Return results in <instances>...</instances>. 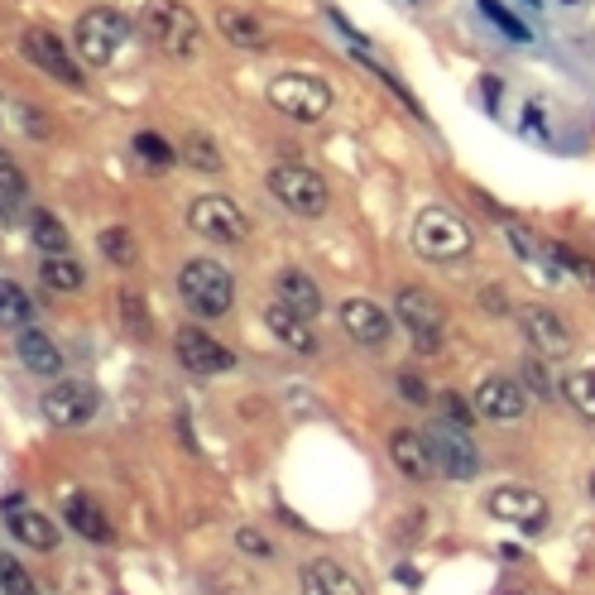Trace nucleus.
I'll return each mask as SVG.
<instances>
[{
	"label": "nucleus",
	"instance_id": "4",
	"mask_svg": "<svg viewBox=\"0 0 595 595\" xmlns=\"http://www.w3.org/2000/svg\"><path fill=\"white\" fill-rule=\"evenodd\" d=\"M72 39H77V53L92 63V68H106V63H116V53L130 44V20L111 10V5H96L87 15H77V29H72Z\"/></svg>",
	"mask_w": 595,
	"mask_h": 595
},
{
	"label": "nucleus",
	"instance_id": "46",
	"mask_svg": "<svg viewBox=\"0 0 595 595\" xmlns=\"http://www.w3.org/2000/svg\"><path fill=\"white\" fill-rule=\"evenodd\" d=\"M0 221H5V212H0Z\"/></svg>",
	"mask_w": 595,
	"mask_h": 595
},
{
	"label": "nucleus",
	"instance_id": "45",
	"mask_svg": "<svg viewBox=\"0 0 595 595\" xmlns=\"http://www.w3.org/2000/svg\"><path fill=\"white\" fill-rule=\"evenodd\" d=\"M528 5H538V0H528Z\"/></svg>",
	"mask_w": 595,
	"mask_h": 595
},
{
	"label": "nucleus",
	"instance_id": "11",
	"mask_svg": "<svg viewBox=\"0 0 595 595\" xmlns=\"http://www.w3.org/2000/svg\"><path fill=\"white\" fill-rule=\"evenodd\" d=\"M173 351H178V360H183V370H188V375H202V380L236 370V351L221 346V341L207 336L202 327H183V332L173 336Z\"/></svg>",
	"mask_w": 595,
	"mask_h": 595
},
{
	"label": "nucleus",
	"instance_id": "9",
	"mask_svg": "<svg viewBox=\"0 0 595 595\" xmlns=\"http://www.w3.org/2000/svg\"><path fill=\"white\" fill-rule=\"evenodd\" d=\"M101 413V394L87 380H58L44 394V418L53 428H87Z\"/></svg>",
	"mask_w": 595,
	"mask_h": 595
},
{
	"label": "nucleus",
	"instance_id": "36",
	"mask_svg": "<svg viewBox=\"0 0 595 595\" xmlns=\"http://www.w3.org/2000/svg\"><path fill=\"white\" fill-rule=\"evenodd\" d=\"M548 255L557 260V269H572L576 279H586V284H595V264L586 260V255H576V250H567V245H548Z\"/></svg>",
	"mask_w": 595,
	"mask_h": 595
},
{
	"label": "nucleus",
	"instance_id": "15",
	"mask_svg": "<svg viewBox=\"0 0 595 595\" xmlns=\"http://www.w3.org/2000/svg\"><path fill=\"white\" fill-rule=\"evenodd\" d=\"M341 327L356 336L360 346H389V336H394V322H389V312L375 308L370 298H346L341 303Z\"/></svg>",
	"mask_w": 595,
	"mask_h": 595
},
{
	"label": "nucleus",
	"instance_id": "18",
	"mask_svg": "<svg viewBox=\"0 0 595 595\" xmlns=\"http://www.w3.org/2000/svg\"><path fill=\"white\" fill-rule=\"evenodd\" d=\"M274 298H279L288 312L308 317V322L322 312V288L312 284V274H303V269H279V279H274Z\"/></svg>",
	"mask_w": 595,
	"mask_h": 595
},
{
	"label": "nucleus",
	"instance_id": "30",
	"mask_svg": "<svg viewBox=\"0 0 595 595\" xmlns=\"http://www.w3.org/2000/svg\"><path fill=\"white\" fill-rule=\"evenodd\" d=\"M120 317H125V332L135 336V341H149V332H154V317H149L144 293H135V288H120Z\"/></svg>",
	"mask_w": 595,
	"mask_h": 595
},
{
	"label": "nucleus",
	"instance_id": "12",
	"mask_svg": "<svg viewBox=\"0 0 595 595\" xmlns=\"http://www.w3.org/2000/svg\"><path fill=\"white\" fill-rule=\"evenodd\" d=\"M394 312H399V322L413 332V346H418V351H428V356L442 351V308L432 303L423 288H404V293L394 298Z\"/></svg>",
	"mask_w": 595,
	"mask_h": 595
},
{
	"label": "nucleus",
	"instance_id": "47",
	"mask_svg": "<svg viewBox=\"0 0 595 595\" xmlns=\"http://www.w3.org/2000/svg\"><path fill=\"white\" fill-rule=\"evenodd\" d=\"M0 116H5V111H0Z\"/></svg>",
	"mask_w": 595,
	"mask_h": 595
},
{
	"label": "nucleus",
	"instance_id": "7",
	"mask_svg": "<svg viewBox=\"0 0 595 595\" xmlns=\"http://www.w3.org/2000/svg\"><path fill=\"white\" fill-rule=\"evenodd\" d=\"M188 226L202 240H216V245H240V240L250 236V221H245V212H240L231 197H216V192H207V197H197V202H192V207H188Z\"/></svg>",
	"mask_w": 595,
	"mask_h": 595
},
{
	"label": "nucleus",
	"instance_id": "13",
	"mask_svg": "<svg viewBox=\"0 0 595 595\" xmlns=\"http://www.w3.org/2000/svg\"><path fill=\"white\" fill-rule=\"evenodd\" d=\"M490 514L504 519V524H519L528 533H538L548 524V500L538 490H528V485H500V490H490Z\"/></svg>",
	"mask_w": 595,
	"mask_h": 595
},
{
	"label": "nucleus",
	"instance_id": "28",
	"mask_svg": "<svg viewBox=\"0 0 595 595\" xmlns=\"http://www.w3.org/2000/svg\"><path fill=\"white\" fill-rule=\"evenodd\" d=\"M0 322L5 327H29L34 322V298L15 279H0Z\"/></svg>",
	"mask_w": 595,
	"mask_h": 595
},
{
	"label": "nucleus",
	"instance_id": "34",
	"mask_svg": "<svg viewBox=\"0 0 595 595\" xmlns=\"http://www.w3.org/2000/svg\"><path fill=\"white\" fill-rule=\"evenodd\" d=\"M0 591L5 595H39V586H34V576L24 572L15 557H0Z\"/></svg>",
	"mask_w": 595,
	"mask_h": 595
},
{
	"label": "nucleus",
	"instance_id": "24",
	"mask_svg": "<svg viewBox=\"0 0 595 595\" xmlns=\"http://www.w3.org/2000/svg\"><path fill=\"white\" fill-rule=\"evenodd\" d=\"M303 595H365L360 591V581L341 562H312L308 572H303Z\"/></svg>",
	"mask_w": 595,
	"mask_h": 595
},
{
	"label": "nucleus",
	"instance_id": "37",
	"mask_svg": "<svg viewBox=\"0 0 595 595\" xmlns=\"http://www.w3.org/2000/svg\"><path fill=\"white\" fill-rule=\"evenodd\" d=\"M15 120H20V130H29V135H39V140L48 135V120L39 116V111H34L29 101H15Z\"/></svg>",
	"mask_w": 595,
	"mask_h": 595
},
{
	"label": "nucleus",
	"instance_id": "19",
	"mask_svg": "<svg viewBox=\"0 0 595 595\" xmlns=\"http://www.w3.org/2000/svg\"><path fill=\"white\" fill-rule=\"evenodd\" d=\"M389 456H394V466H399L408 480H428L432 471H437V461H432L423 432H413V428H399L394 437H389Z\"/></svg>",
	"mask_w": 595,
	"mask_h": 595
},
{
	"label": "nucleus",
	"instance_id": "29",
	"mask_svg": "<svg viewBox=\"0 0 595 595\" xmlns=\"http://www.w3.org/2000/svg\"><path fill=\"white\" fill-rule=\"evenodd\" d=\"M29 207V183H24V173L5 154H0V212L5 216H20Z\"/></svg>",
	"mask_w": 595,
	"mask_h": 595
},
{
	"label": "nucleus",
	"instance_id": "43",
	"mask_svg": "<svg viewBox=\"0 0 595 595\" xmlns=\"http://www.w3.org/2000/svg\"><path fill=\"white\" fill-rule=\"evenodd\" d=\"M591 500H595V476H591Z\"/></svg>",
	"mask_w": 595,
	"mask_h": 595
},
{
	"label": "nucleus",
	"instance_id": "40",
	"mask_svg": "<svg viewBox=\"0 0 595 595\" xmlns=\"http://www.w3.org/2000/svg\"><path fill=\"white\" fill-rule=\"evenodd\" d=\"M442 413H447V423H461V428L476 418V413L466 408V399H461V394H442Z\"/></svg>",
	"mask_w": 595,
	"mask_h": 595
},
{
	"label": "nucleus",
	"instance_id": "42",
	"mask_svg": "<svg viewBox=\"0 0 595 595\" xmlns=\"http://www.w3.org/2000/svg\"><path fill=\"white\" fill-rule=\"evenodd\" d=\"M480 308H485V312H504V293H500V288H480Z\"/></svg>",
	"mask_w": 595,
	"mask_h": 595
},
{
	"label": "nucleus",
	"instance_id": "5",
	"mask_svg": "<svg viewBox=\"0 0 595 595\" xmlns=\"http://www.w3.org/2000/svg\"><path fill=\"white\" fill-rule=\"evenodd\" d=\"M269 106L284 111L288 120H298V125H312V120H322L332 111V87L322 77H308V72H279L269 82Z\"/></svg>",
	"mask_w": 595,
	"mask_h": 595
},
{
	"label": "nucleus",
	"instance_id": "26",
	"mask_svg": "<svg viewBox=\"0 0 595 595\" xmlns=\"http://www.w3.org/2000/svg\"><path fill=\"white\" fill-rule=\"evenodd\" d=\"M178 159L192 168H202V173H221V144L212 135H202V130H192L178 140Z\"/></svg>",
	"mask_w": 595,
	"mask_h": 595
},
{
	"label": "nucleus",
	"instance_id": "35",
	"mask_svg": "<svg viewBox=\"0 0 595 595\" xmlns=\"http://www.w3.org/2000/svg\"><path fill=\"white\" fill-rule=\"evenodd\" d=\"M480 10H485V15H490L495 24H500L504 39H514V44H528V39H533V29H524V20H519V15H509L500 0H480Z\"/></svg>",
	"mask_w": 595,
	"mask_h": 595
},
{
	"label": "nucleus",
	"instance_id": "3",
	"mask_svg": "<svg viewBox=\"0 0 595 595\" xmlns=\"http://www.w3.org/2000/svg\"><path fill=\"white\" fill-rule=\"evenodd\" d=\"M144 34L164 48L168 58H192L202 44V24L183 0H144Z\"/></svg>",
	"mask_w": 595,
	"mask_h": 595
},
{
	"label": "nucleus",
	"instance_id": "38",
	"mask_svg": "<svg viewBox=\"0 0 595 595\" xmlns=\"http://www.w3.org/2000/svg\"><path fill=\"white\" fill-rule=\"evenodd\" d=\"M524 380L533 384V394H538V399H552V394H557V389H552V380H548V370H543L538 360H524Z\"/></svg>",
	"mask_w": 595,
	"mask_h": 595
},
{
	"label": "nucleus",
	"instance_id": "21",
	"mask_svg": "<svg viewBox=\"0 0 595 595\" xmlns=\"http://www.w3.org/2000/svg\"><path fill=\"white\" fill-rule=\"evenodd\" d=\"M10 533L34 552H53L58 538H63V533L53 528V519H44L39 509H20V500H10Z\"/></svg>",
	"mask_w": 595,
	"mask_h": 595
},
{
	"label": "nucleus",
	"instance_id": "2",
	"mask_svg": "<svg viewBox=\"0 0 595 595\" xmlns=\"http://www.w3.org/2000/svg\"><path fill=\"white\" fill-rule=\"evenodd\" d=\"M413 250L432 264L466 260L471 255V231H466V221L456 212L428 207V212H418V221H413Z\"/></svg>",
	"mask_w": 595,
	"mask_h": 595
},
{
	"label": "nucleus",
	"instance_id": "44",
	"mask_svg": "<svg viewBox=\"0 0 595 595\" xmlns=\"http://www.w3.org/2000/svg\"><path fill=\"white\" fill-rule=\"evenodd\" d=\"M562 5H576V0H562Z\"/></svg>",
	"mask_w": 595,
	"mask_h": 595
},
{
	"label": "nucleus",
	"instance_id": "33",
	"mask_svg": "<svg viewBox=\"0 0 595 595\" xmlns=\"http://www.w3.org/2000/svg\"><path fill=\"white\" fill-rule=\"evenodd\" d=\"M135 154H140L144 164L168 168L173 159H178V144H168L164 135H154V130H140V135H135Z\"/></svg>",
	"mask_w": 595,
	"mask_h": 595
},
{
	"label": "nucleus",
	"instance_id": "1",
	"mask_svg": "<svg viewBox=\"0 0 595 595\" xmlns=\"http://www.w3.org/2000/svg\"><path fill=\"white\" fill-rule=\"evenodd\" d=\"M178 293H183L188 312H197V317H221V312H231V303H236V279H231L226 264L192 260V264H183V274H178Z\"/></svg>",
	"mask_w": 595,
	"mask_h": 595
},
{
	"label": "nucleus",
	"instance_id": "10",
	"mask_svg": "<svg viewBox=\"0 0 595 595\" xmlns=\"http://www.w3.org/2000/svg\"><path fill=\"white\" fill-rule=\"evenodd\" d=\"M20 48H24V58H29L39 72H48L53 82H68V87H82V82H87L82 68L72 63L68 44H63L53 29H44V24H29V29H24V39H20Z\"/></svg>",
	"mask_w": 595,
	"mask_h": 595
},
{
	"label": "nucleus",
	"instance_id": "27",
	"mask_svg": "<svg viewBox=\"0 0 595 595\" xmlns=\"http://www.w3.org/2000/svg\"><path fill=\"white\" fill-rule=\"evenodd\" d=\"M39 274H44V284L53 288V293H77V288L87 284L82 264L72 260V255H44V264H39Z\"/></svg>",
	"mask_w": 595,
	"mask_h": 595
},
{
	"label": "nucleus",
	"instance_id": "25",
	"mask_svg": "<svg viewBox=\"0 0 595 595\" xmlns=\"http://www.w3.org/2000/svg\"><path fill=\"white\" fill-rule=\"evenodd\" d=\"M29 240H34L44 255H72L68 250V226L48 212V207H34V212H29Z\"/></svg>",
	"mask_w": 595,
	"mask_h": 595
},
{
	"label": "nucleus",
	"instance_id": "6",
	"mask_svg": "<svg viewBox=\"0 0 595 595\" xmlns=\"http://www.w3.org/2000/svg\"><path fill=\"white\" fill-rule=\"evenodd\" d=\"M269 192L298 216L327 212V183H322V173L308 164H274L269 168Z\"/></svg>",
	"mask_w": 595,
	"mask_h": 595
},
{
	"label": "nucleus",
	"instance_id": "48",
	"mask_svg": "<svg viewBox=\"0 0 595 595\" xmlns=\"http://www.w3.org/2000/svg\"><path fill=\"white\" fill-rule=\"evenodd\" d=\"M0 595H5V591H0Z\"/></svg>",
	"mask_w": 595,
	"mask_h": 595
},
{
	"label": "nucleus",
	"instance_id": "17",
	"mask_svg": "<svg viewBox=\"0 0 595 595\" xmlns=\"http://www.w3.org/2000/svg\"><path fill=\"white\" fill-rule=\"evenodd\" d=\"M63 519H68V528H77L87 543H111V519H106V509H101L87 490L63 495Z\"/></svg>",
	"mask_w": 595,
	"mask_h": 595
},
{
	"label": "nucleus",
	"instance_id": "32",
	"mask_svg": "<svg viewBox=\"0 0 595 595\" xmlns=\"http://www.w3.org/2000/svg\"><path fill=\"white\" fill-rule=\"evenodd\" d=\"M562 394H567V404H572L581 418H595V370H572V375L562 380Z\"/></svg>",
	"mask_w": 595,
	"mask_h": 595
},
{
	"label": "nucleus",
	"instance_id": "39",
	"mask_svg": "<svg viewBox=\"0 0 595 595\" xmlns=\"http://www.w3.org/2000/svg\"><path fill=\"white\" fill-rule=\"evenodd\" d=\"M236 543H240V552H250V557H269V538H264V533H255V528H240L236 533Z\"/></svg>",
	"mask_w": 595,
	"mask_h": 595
},
{
	"label": "nucleus",
	"instance_id": "23",
	"mask_svg": "<svg viewBox=\"0 0 595 595\" xmlns=\"http://www.w3.org/2000/svg\"><path fill=\"white\" fill-rule=\"evenodd\" d=\"M216 29H221V39H231L236 48H264V44H269L260 15L236 10V5H221V10H216Z\"/></svg>",
	"mask_w": 595,
	"mask_h": 595
},
{
	"label": "nucleus",
	"instance_id": "20",
	"mask_svg": "<svg viewBox=\"0 0 595 595\" xmlns=\"http://www.w3.org/2000/svg\"><path fill=\"white\" fill-rule=\"evenodd\" d=\"M15 351L29 365V375H63V351L53 346V336H44L39 327H20Z\"/></svg>",
	"mask_w": 595,
	"mask_h": 595
},
{
	"label": "nucleus",
	"instance_id": "31",
	"mask_svg": "<svg viewBox=\"0 0 595 595\" xmlns=\"http://www.w3.org/2000/svg\"><path fill=\"white\" fill-rule=\"evenodd\" d=\"M96 250H101V255H106L111 264H120V269H130V264L140 260V245H135V236H130L125 226L101 231V236H96Z\"/></svg>",
	"mask_w": 595,
	"mask_h": 595
},
{
	"label": "nucleus",
	"instance_id": "14",
	"mask_svg": "<svg viewBox=\"0 0 595 595\" xmlns=\"http://www.w3.org/2000/svg\"><path fill=\"white\" fill-rule=\"evenodd\" d=\"M519 327H524L528 346L538 351V356H567L572 351V332H567V322L557 317L552 308H524L519 312Z\"/></svg>",
	"mask_w": 595,
	"mask_h": 595
},
{
	"label": "nucleus",
	"instance_id": "16",
	"mask_svg": "<svg viewBox=\"0 0 595 595\" xmlns=\"http://www.w3.org/2000/svg\"><path fill=\"white\" fill-rule=\"evenodd\" d=\"M524 389L514 380H480V389H476V413L480 418H490V423H519L524 418Z\"/></svg>",
	"mask_w": 595,
	"mask_h": 595
},
{
	"label": "nucleus",
	"instance_id": "41",
	"mask_svg": "<svg viewBox=\"0 0 595 595\" xmlns=\"http://www.w3.org/2000/svg\"><path fill=\"white\" fill-rule=\"evenodd\" d=\"M399 389H404V399H413V404H428V384L418 380L413 370H404V375H399Z\"/></svg>",
	"mask_w": 595,
	"mask_h": 595
},
{
	"label": "nucleus",
	"instance_id": "22",
	"mask_svg": "<svg viewBox=\"0 0 595 595\" xmlns=\"http://www.w3.org/2000/svg\"><path fill=\"white\" fill-rule=\"evenodd\" d=\"M264 327L279 336L288 351H303V356H312V351H317L312 322H308V317H298V312H288L284 303H269V312H264Z\"/></svg>",
	"mask_w": 595,
	"mask_h": 595
},
{
	"label": "nucleus",
	"instance_id": "8",
	"mask_svg": "<svg viewBox=\"0 0 595 595\" xmlns=\"http://www.w3.org/2000/svg\"><path fill=\"white\" fill-rule=\"evenodd\" d=\"M423 442H428L432 461H437V471H447L452 480H471L480 471V452H476V442L466 437V428H461V423L437 418V423L423 432Z\"/></svg>",
	"mask_w": 595,
	"mask_h": 595
}]
</instances>
